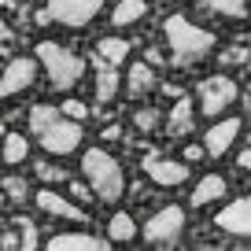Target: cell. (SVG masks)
Listing matches in <instances>:
<instances>
[{
    "label": "cell",
    "mask_w": 251,
    "mask_h": 251,
    "mask_svg": "<svg viewBox=\"0 0 251 251\" xmlns=\"http://www.w3.org/2000/svg\"><path fill=\"white\" fill-rule=\"evenodd\" d=\"M30 133L37 137V144L48 155H74L85 141L81 122L67 118L55 103H33L30 107Z\"/></svg>",
    "instance_id": "obj_1"
},
{
    "label": "cell",
    "mask_w": 251,
    "mask_h": 251,
    "mask_svg": "<svg viewBox=\"0 0 251 251\" xmlns=\"http://www.w3.org/2000/svg\"><path fill=\"white\" fill-rule=\"evenodd\" d=\"M163 33H166V48H170L174 67H196V63H203L207 55L218 48V41H214L211 30L188 23L185 15H170L163 23Z\"/></svg>",
    "instance_id": "obj_2"
},
{
    "label": "cell",
    "mask_w": 251,
    "mask_h": 251,
    "mask_svg": "<svg viewBox=\"0 0 251 251\" xmlns=\"http://www.w3.org/2000/svg\"><path fill=\"white\" fill-rule=\"evenodd\" d=\"M81 177L89 181V188H93V196L100 200V203H111V207H115L118 200L126 196V174H122L118 159L111 155L107 148H89V151H81Z\"/></svg>",
    "instance_id": "obj_3"
},
{
    "label": "cell",
    "mask_w": 251,
    "mask_h": 251,
    "mask_svg": "<svg viewBox=\"0 0 251 251\" xmlns=\"http://www.w3.org/2000/svg\"><path fill=\"white\" fill-rule=\"evenodd\" d=\"M37 63L45 67V78H48V85H52L55 93H71V89H78L81 78H85V59L67 52V48L55 45V41H41L37 45Z\"/></svg>",
    "instance_id": "obj_4"
},
{
    "label": "cell",
    "mask_w": 251,
    "mask_h": 251,
    "mask_svg": "<svg viewBox=\"0 0 251 251\" xmlns=\"http://www.w3.org/2000/svg\"><path fill=\"white\" fill-rule=\"evenodd\" d=\"M236 100H240V85L229 74H214V78H203V85H200L196 111H203L207 118H222Z\"/></svg>",
    "instance_id": "obj_5"
},
{
    "label": "cell",
    "mask_w": 251,
    "mask_h": 251,
    "mask_svg": "<svg viewBox=\"0 0 251 251\" xmlns=\"http://www.w3.org/2000/svg\"><path fill=\"white\" fill-rule=\"evenodd\" d=\"M181 233H185V211L181 207H163L141 226V236L148 248H174L181 240Z\"/></svg>",
    "instance_id": "obj_6"
},
{
    "label": "cell",
    "mask_w": 251,
    "mask_h": 251,
    "mask_svg": "<svg viewBox=\"0 0 251 251\" xmlns=\"http://www.w3.org/2000/svg\"><path fill=\"white\" fill-rule=\"evenodd\" d=\"M107 0H48V19L55 26H67V30H85L96 15L103 11Z\"/></svg>",
    "instance_id": "obj_7"
},
{
    "label": "cell",
    "mask_w": 251,
    "mask_h": 251,
    "mask_svg": "<svg viewBox=\"0 0 251 251\" xmlns=\"http://www.w3.org/2000/svg\"><path fill=\"white\" fill-rule=\"evenodd\" d=\"M33 85H37V59L19 55L8 67H0V100H15Z\"/></svg>",
    "instance_id": "obj_8"
},
{
    "label": "cell",
    "mask_w": 251,
    "mask_h": 251,
    "mask_svg": "<svg viewBox=\"0 0 251 251\" xmlns=\"http://www.w3.org/2000/svg\"><path fill=\"white\" fill-rule=\"evenodd\" d=\"M240 129H244V122H240V118H226V115H222V118H214V122H211V129L203 133V151H207L211 159H222V155H226V151L236 144Z\"/></svg>",
    "instance_id": "obj_9"
},
{
    "label": "cell",
    "mask_w": 251,
    "mask_h": 251,
    "mask_svg": "<svg viewBox=\"0 0 251 251\" xmlns=\"http://www.w3.org/2000/svg\"><path fill=\"white\" fill-rule=\"evenodd\" d=\"M214 226L229 236H240V240H251V196L233 200L229 207H222L214 214Z\"/></svg>",
    "instance_id": "obj_10"
},
{
    "label": "cell",
    "mask_w": 251,
    "mask_h": 251,
    "mask_svg": "<svg viewBox=\"0 0 251 251\" xmlns=\"http://www.w3.org/2000/svg\"><path fill=\"white\" fill-rule=\"evenodd\" d=\"M192 166H185V159H163V155H144V174L148 181H155L159 188H177L188 177Z\"/></svg>",
    "instance_id": "obj_11"
},
{
    "label": "cell",
    "mask_w": 251,
    "mask_h": 251,
    "mask_svg": "<svg viewBox=\"0 0 251 251\" xmlns=\"http://www.w3.org/2000/svg\"><path fill=\"white\" fill-rule=\"evenodd\" d=\"M33 200H37V211H45L48 218H63V222H78V226H85L89 214L81 211L74 200L59 196L55 188H41V192H33Z\"/></svg>",
    "instance_id": "obj_12"
},
{
    "label": "cell",
    "mask_w": 251,
    "mask_h": 251,
    "mask_svg": "<svg viewBox=\"0 0 251 251\" xmlns=\"http://www.w3.org/2000/svg\"><path fill=\"white\" fill-rule=\"evenodd\" d=\"M192 129H196V100L192 96H177L170 107V118H166V133L174 141H185Z\"/></svg>",
    "instance_id": "obj_13"
},
{
    "label": "cell",
    "mask_w": 251,
    "mask_h": 251,
    "mask_svg": "<svg viewBox=\"0 0 251 251\" xmlns=\"http://www.w3.org/2000/svg\"><path fill=\"white\" fill-rule=\"evenodd\" d=\"M155 85H159V78H155V67H151L148 59L144 63H133L129 71H126V93L129 96H148V93H155Z\"/></svg>",
    "instance_id": "obj_14"
},
{
    "label": "cell",
    "mask_w": 251,
    "mask_h": 251,
    "mask_svg": "<svg viewBox=\"0 0 251 251\" xmlns=\"http://www.w3.org/2000/svg\"><path fill=\"white\" fill-rule=\"evenodd\" d=\"M45 251H111V248L89 233H59L45 244Z\"/></svg>",
    "instance_id": "obj_15"
},
{
    "label": "cell",
    "mask_w": 251,
    "mask_h": 251,
    "mask_svg": "<svg viewBox=\"0 0 251 251\" xmlns=\"http://www.w3.org/2000/svg\"><path fill=\"white\" fill-rule=\"evenodd\" d=\"M222 196H226V177H218V174H207V177L196 181V188H192L188 203H192V207H211V203H218Z\"/></svg>",
    "instance_id": "obj_16"
},
{
    "label": "cell",
    "mask_w": 251,
    "mask_h": 251,
    "mask_svg": "<svg viewBox=\"0 0 251 251\" xmlns=\"http://www.w3.org/2000/svg\"><path fill=\"white\" fill-rule=\"evenodd\" d=\"M118 96V71L96 55V103H111Z\"/></svg>",
    "instance_id": "obj_17"
},
{
    "label": "cell",
    "mask_w": 251,
    "mask_h": 251,
    "mask_svg": "<svg viewBox=\"0 0 251 251\" xmlns=\"http://www.w3.org/2000/svg\"><path fill=\"white\" fill-rule=\"evenodd\" d=\"M144 15H148V4H144V0H118L115 11H111V26L126 30V26H137Z\"/></svg>",
    "instance_id": "obj_18"
},
{
    "label": "cell",
    "mask_w": 251,
    "mask_h": 251,
    "mask_svg": "<svg viewBox=\"0 0 251 251\" xmlns=\"http://www.w3.org/2000/svg\"><path fill=\"white\" fill-rule=\"evenodd\" d=\"M137 222H133V214H126V211H115L111 214V222H107V240L111 244H129V240H137Z\"/></svg>",
    "instance_id": "obj_19"
},
{
    "label": "cell",
    "mask_w": 251,
    "mask_h": 251,
    "mask_svg": "<svg viewBox=\"0 0 251 251\" xmlns=\"http://www.w3.org/2000/svg\"><path fill=\"white\" fill-rule=\"evenodd\" d=\"M0 159H4V166L26 163V159H30V141H26L23 133H8L4 144H0Z\"/></svg>",
    "instance_id": "obj_20"
},
{
    "label": "cell",
    "mask_w": 251,
    "mask_h": 251,
    "mask_svg": "<svg viewBox=\"0 0 251 251\" xmlns=\"http://www.w3.org/2000/svg\"><path fill=\"white\" fill-rule=\"evenodd\" d=\"M96 55L103 63H111V67H122L126 55H129V41L126 37H103V41H96Z\"/></svg>",
    "instance_id": "obj_21"
},
{
    "label": "cell",
    "mask_w": 251,
    "mask_h": 251,
    "mask_svg": "<svg viewBox=\"0 0 251 251\" xmlns=\"http://www.w3.org/2000/svg\"><path fill=\"white\" fill-rule=\"evenodd\" d=\"M203 8L214 11V15L229 19V23H240L244 15H248V4L244 0H203Z\"/></svg>",
    "instance_id": "obj_22"
},
{
    "label": "cell",
    "mask_w": 251,
    "mask_h": 251,
    "mask_svg": "<svg viewBox=\"0 0 251 251\" xmlns=\"http://www.w3.org/2000/svg\"><path fill=\"white\" fill-rule=\"evenodd\" d=\"M0 188H4V196H8L15 207H23L26 200H33V192H30V185H26V177H4V185H0Z\"/></svg>",
    "instance_id": "obj_23"
},
{
    "label": "cell",
    "mask_w": 251,
    "mask_h": 251,
    "mask_svg": "<svg viewBox=\"0 0 251 251\" xmlns=\"http://www.w3.org/2000/svg\"><path fill=\"white\" fill-rule=\"evenodd\" d=\"M159 122H163L159 107H137V111H133V126H137V133H155Z\"/></svg>",
    "instance_id": "obj_24"
},
{
    "label": "cell",
    "mask_w": 251,
    "mask_h": 251,
    "mask_svg": "<svg viewBox=\"0 0 251 251\" xmlns=\"http://www.w3.org/2000/svg\"><path fill=\"white\" fill-rule=\"evenodd\" d=\"M15 229H19V251H37V226L30 218H19Z\"/></svg>",
    "instance_id": "obj_25"
},
{
    "label": "cell",
    "mask_w": 251,
    "mask_h": 251,
    "mask_svg": "<svg viewBox=\"0 0 251 251\" xmlns=\"http://www.w3.org/2000/svg\"><path fill=\"white\" fill-rule=\"evenodd\" d=\"M33 170H37V177L48 181V185H59V181H67V170H59V166L48 163V159H37V166H33Z\"/></svg>",
    "instance_id": "obj_26"
},
{
    "label": "cell",
    "mask_w": 251,
    "mask_h": 251,
    "mask_svg": "<svg viewBox=\"0 0 251 251\" xmlns=\"http://www.w3.org/2000/svg\"><path fill=\"white\" fill-rule=\"evenodd\" d=\"M59 111H63L67 118H74V122H81V118L89 115V103H81V100H63Z\"/></svg>",
    "instance_id": "obj_27"
},
{
    "label": "cell",
    "mask_w": 251,
    "mask_h": 251,
    "mask_svg": "<svg viewBox=\"0 0 251 251\" xmlns=\"http://www.w3.org/2000/svg\"><path fill=\"white\" fill-rule=\"evenodd\" d=\"M248 59H251V52H248V48H240V45L222 52V63H226V67H233V63H248Z\"/></svg>",
    "instance_id": "obj_28"
},
{
    "label": "cell",
    "mask_w": 251,
    "mask_h": 251,
    "mask_svg": "<svg viewBox=\"0 0 251 251\" xmlns=\"http://www.w3.org/2000/svg\"><path fill=\"white\" fill-rule=\"evenodd\" d=\"M71 192H74V200H81V203L96 200V196H93V188H89V181H71Z\"/></svg>",
    "instance_id": "obj_29"
},
{
    "label": "cell",
    "mask_w": 251,
    "mask_h": 251,
    "mask_svg": "<svg viewBox=\"0 0 251 251\" xmlns=\"http://www.w3.org/2000/svg\"><path fill=\"white\" fill-rule=\"evenodd\" d=\"M200 159H207L203 141H200V144H188V148H185V163H200Z\"/></svg>",
    "instance_id": "obj_30"
},
{
    "label": "cell",
    "mask_w": 251,
    "mask_h": 251,
    "mask_svg": "<svg viewBox=\"0 0 251 251\" xmlns=\"http://www.w3.org/2000/svg\"><path fill=\"white\" fill-rule=\"evenodd\" d=\"M0 251H19V229L15 233H0Z\"/></svg>",
    "instance_id": "obj_31"
},
{
    "label": "cell",
    "mask_w": 251,
    "mask_h": 251,
    "mask_svg": "<svg viewBox=\"0 0 251 251\" xmlns=\"http://www.w3.org/2000/svg\"><path fill=\"white\" fill-rule=\"evenodd\" d=\"M118 137H122V129H118V126H107V129L100 133V141H103V144H115Z\"/></svg>",
    "instance_id": "obj_32"
},
{
    "label": "cell",
    "mask_w": 251,
    "mask_h": 251,
    "mask_svg": "<svg viewBox=\"0 0 251 251\" xmlns=\"http://www.w3.org/2000/svg\"><path fill=\"white\" fill-rule=\"evenodd\" d=\"M236 166H240V170H248V174H251V148H248V151H240V159H236Z\"/></svg>",
    "instance_id": "obj_33"
},
{
    "label": "cell",
    "mask_w": 251,
    "mask_h": 251,
    "mask_svg": "<svg viewBox=\"0 0 251 251\" xmlns=\"http://www.w3.org/2000/svg\"><path fill=\"white\" fill-rule=\"evenodd\" d=\"M4 200H8V196H4V188H0V211H4Z\"/></svg>",
    "instance_id": "obj_34"
},
{
    "label": "cell",
    "mask_w": 251,
    "mask_h": 251,
    "mask_svg": "<svg viewBox=\"0 0 251 251\" xmlns=\"http://www.w3.org/2000/svg\"><path fill=\"white\" fill-rule=\"evenodd\" d=\"M248 74H251V59H248Z\"/></svg>",
    "instance_id": "obj_35"
},
{
    "label": "cell",
    "mask_w": 251,
    "mask_h": 251,
    "mask_svg": "<svg viewBox=\"0 0 251 251\" xmlns=\"http://www.w3.org/2000/svg\"><path fill=\"white\" fill-rule=\"evenodd\" d=\"M0 166H4V159H0Z\"/></svg>",
    "instance_id": "obj_36"
},
{
    "label": "cell",
    "mask_w": 251,
    "mask_h": 251,
    "mask_svg": "<svg viewBox=\"0 0 251 251\" xmlns=\"http://www.w3.org/2000/svg\"><path fill=\"white\" fill-rule=\"evenodd\" d=\"M248 8H251V0H248Z\"/></svg>",
    "instance_id": "obj_37"
}]
</instances>
